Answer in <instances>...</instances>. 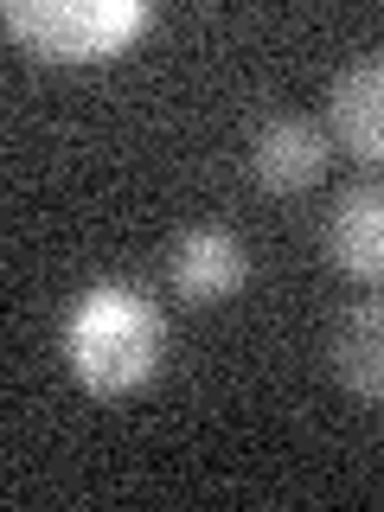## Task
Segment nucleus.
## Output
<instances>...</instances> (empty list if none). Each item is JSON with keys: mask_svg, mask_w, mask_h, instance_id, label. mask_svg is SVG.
Instances as JSON below:
<instances>
[{"mask_svg": "<svg viewBox=\"0 0 384 512\" xmlns=\"http://www.w3.org/2000/svg\"><path fill=\"white\" fill-rule=\"evenodd\" d=\"M167 282L186 308H212V301H231L237 288L250 282V250L237 231L224 224H192L167 244Z\"/></svg>", "mask_w": 384, "mask_h": 512, "instance_id": "obj_3", "label": "nucleus"}, {"mask_svg": "<svg viewBox=\"0 0 384 512\" xmlns=\"http://www.w3.org/2000/svg\"><path fill=\"white\" fill-rule=\"evenodd\" d=\"M327 109H333V135H340L346 154L384 167V58H359L333 77L327 90Z\"/></svg>", "mask_w": 384, "mask_h": 512, "instance_id": "obj_6", "label": "nucleus"}, {"mask_svg": "<svg viewBox=\"0 0 384 512\" xmlns=\"http://www.w3.org/2000/svg\"><path fill=\"white\" fill-rule=\"evenodd\" d=\"M148 20V0H7V39L45 64L116 58Z\"/></svg>", "mask_w": 384, "mask_h": 512, "instance_id": "obj_2", "label": "nucleus"}, {"mask_svg": "<svg viewBox=\"0 0 384 512\" xmlns=\"http://www.w3.org/2000/svg\"><path fill=\"white\" fill-rule=\"evenodd\" d=\"M167 359V314L128 282H96L64 314V365L90 397L141 391Z\"/></svg>", "mask_w": 384, "mask_h": 512, "instance_id": "obj_1", "label": "nucleus"}, {"mask_svg": "<svg viewBox=\"0 0 384 512\" xmlns=\"http://www.w3.org/2000/svg\"><path fill=\"white\" fill-rule=\"evenodd\" d=\"M327 365L352 397H384V301H352L333 320Z\"/></svg>", "mask_w": 384, "mask_h": 512, "instance_id": "obj_7", "label": "nucleus"}, {"mask_svg": "<svg viewBox=\"0 0 384 512\" xmlns=\"http://www.w3.org/2000/svg\"><path fill=\"white\" fill-rule=\"evenodd\" d=\"M327 256L352 282L384 288V186H346L340 205L327 212Z\"/></svg>", "mask_w": 384, "mask_h": 512, "instance_id": "obj_5", "label": "nucleus"}, {"mask_svg": "<svg viewBox=\"0 0 384 512\" xmlns=\"http://www.w3.org/2000/svg\"><path fill=\"white\" fill-rule=\"evenodd\" d=\"M327 128L308 122V116H269L256 128L250 141V173L263 192H276V199H295V192L320 186V173H327Z\"/></svg>", "mask_w": 384, "mask_h": 512, "instance_id": "obj_4", "label": "nucleus"}]
</instances>
